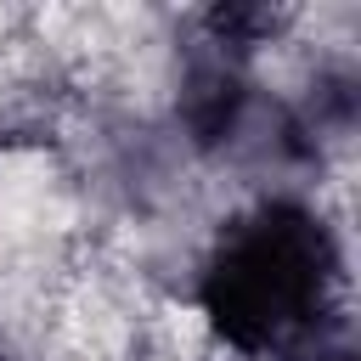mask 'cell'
Here are the masks:
<instances>
[{
  "mask_svg": "<svg viewBox=\"0 0 361 361\" xmlns=\"http://www.w3.org/2000/svg\"><path fill=\"white\" fill-rule=\"evenodd\" d=\"M322 361H355V355H350V350H338V355H322Z\"/></svg>",
  "mask_w": 361,
  "mask_h": 361,
  "instance_id": "cell-2",
  "label": "cell"
},
{
  "mask_svg": "<svg viewBox=\"0 0 361 361\" xmlns=\"http://www.w3.org/2000/svg\"><path fill=\"white\" fill-rule=\"evenodd\" d=\"M338 237L293 197H265L237 214L197 276V310L237 355H288L316 338L338 293Z\"/></svg>",
  "mask_w": 361,
  "mask_h": 361,
  "instance_id": "cell-1",
  "label": "cell"
},
{
  "mask_svg": "<svg viewBox=\"0 0 361 361\" xmlns=\"http://www.w3.org/2000/svg\"><path fill=\"white\" fill-rule=\"evenodd\" d=\"M0 361H6V355H0Z\"/></svg>",
  "mask_w": 361,
  "mask_h": 361,
  "instance_id": "cell-3",
  "label": "cell"
}]
</instances>
